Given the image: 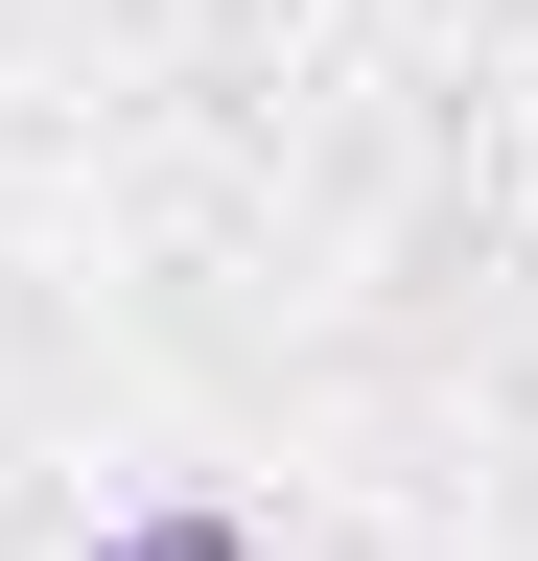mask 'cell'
I'll list each match as a JSON object with an SVG mask.
<instances>
[{
  "label": "cell",
  "mask_w": 538,
  "mask_h": 561,
  "mask_svg": "<svg viewBox=\"0 0 538 561\" xmlns=\"http://www.w3.org/2000/svg\"><path fill=\"white\" fill-rule=\"evenodd\" d=\"M94 561H257L234 515H141V538H94Z\"/></svg>",
  "instance_id": "6da1fadb"
}]
</instances>
